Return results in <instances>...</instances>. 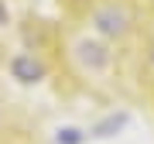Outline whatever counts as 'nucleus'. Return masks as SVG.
I'll list each match as a JSON object with an SVG mask.
<instances>
[{
	"instance_id": "nucleus-3",
	"label": "nucleus",
	"mask_w": 154,
	"mask_h": 144,
	"mask_svg": "<svg viewBox=\"0 0 154 144\" xmlns=\"http://www.w3.org/2000/svg\"><path fill=\"white\" fill-rule=\"evenodd\" d=\"M11 72H14V79H21V83H38V79H45L41 58H34L31 52H17V55L11 58Z\"/></svg>"
},
{
	"instance_id": "nucleus-1",
	"label": "nucleus",
	"mask_w": 154,
	"mask_h": 144,
	"mask_svg": "<svg viewBox=\"0 0 154 144\" xmlns=\"http://www.w3.org/2000/svg\"><path fill=\"white\" fill-rule=\"evenodd\" d=\"M89 24H93L96 34H103V38H120V34L130 31V14H127L123 4H99L93 14H89Z\"/></svg>"
},
{
	"instance_id": "nucleus-6",
	"label": "nucleus",
	"mask_w": 154,
	"mask_h": 144,
	"mask_svg": "<svg viewBox=\"0 0 154 144\" xmlns=\"http://www.w3.org/2000/svg\"><path fill=\"white\" fill-rule=\"evenodd\" d=\"M151 65H154V48H151Z\"/></svg>"
},
{
	"instance_id": "nucleus-5",
	"label": "nucleus",
	"mask_w": 154,
	"mask_h": 144,
	"mask_svg": "<svg viewBox=\"0 0 154 144\" xmlns=\"http://www.w3.org/2000/svg\"><path fill=\"white\" fill-rule=\"evenodd\" d=\"M4 24H7V4L0 0V28H4Z\"/></svg>"
},
{
	"instance_id": "nucleus-4",
	"label": "nucleus",
	"mask_w": 154,
	"mask_h": 144,
	"mask_svg": "<svg viewBox=\"0 0 154 144\" xmlns=\"http://www.w3.org/2000/svg\"><path fill=\"white\" fill-rule=\"evenodd\" d=\"M79 141H82V134H79V130H72V127L58 134V144H79Z\"/></svg>"
},
{
	"instance_id": "nucleus-2",
	"label": "nucleus",
	"mask_w": 154,
	"mask_h": 144,
	"mask_svg": "<svg viewBox=\"0 0 154 144\" xmlns=\"http://www.w3.org/2000/svg\"><path fill=\"white\" fill-rule=\"evenodd\" d=\"M75 58L82 62V69H89V72H103V69L113 62V55L106 52V45H99V41H93V38L75 41Z\"/></svg>"
}]
</instances>
